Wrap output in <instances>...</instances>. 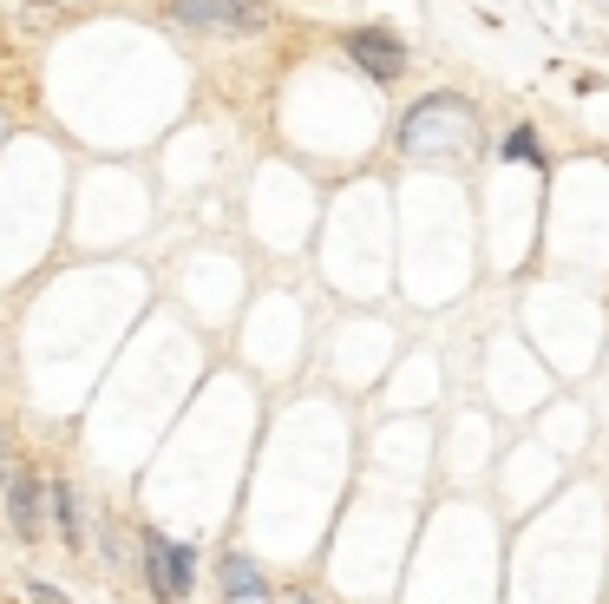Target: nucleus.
<instances>
[{
	"label": "nucleus",
	"mask_w": 609,
	"mask_h": 604,
	"mask_svg": "<svg viewBox=\"0 0 609 604\" xmlns=\"http://www.w3.org/2000/svg\"><path fill=\"white\" fill-rule=\"evenodd\" d=\"M473 139H478V112L466 105V99H453V92L419 99V105L406 112V125H400L406 158H466Z\"/></svg>",
	"instance_id": "f257e3e1"
},
{
	"label": "nucleus",
	"mask_w": 609,
	"mask_h": 604,
	"mask_svg": "<svg viewBox=\"0 0 609 604\" xmlns=\"http://www.w3.org/2000/svg\"><path fill=\"white\" fill-rule=\"evenodd\" d=\"M60 7H79V0H60Z\"/></svg>",
	"instance_id": "9b49d317"
},
{
	"label": "nucleus",
	"mask_w": 609,
	"mask_h": 604,
	"mask_svg": "<svg viewBox=\"0 0 609 604\" xmlns=\"http://www.w3.org/2000/svg\"><path fill=\"white\" fill-rule=\"evenodd\" d=\"M505 158H511V164H544V151H538V132H525V125H518V132L505 139Z\"/></svg>",
	"instance_id": "6e6552de"
},
{
	"label": "nucleus",
	"mask_w": 609,
	"mask_h": 604,
	"mask_svg": "<svg viewBox=\"0 0 609 604\" xmlns=\"http://www.w3.org/2000/svg\"><path fill=\"white\" fill-rule=\"evenodd\" d=\"M33 604H67V592H53V585H33Z\"/></svg>",
	"instance_id": "1a4fd4ad"
},
{
	"label": "nucleus",
	"mask_w": 609,
	"mask_h": 604,
	"mask_svg": "<svg viewBox=\"0 0 609 604\" xmlns=\"http://www.w3.org/2000/svg\"><path fill=\"white\" fill-rule=\"evenodd\" d=\"M223 604H275L263 572H256V558H243V552L223 558Z\"/></svg>",
	"instance_id": "423d86ee"
},
{
	"label": "nucleus",
	"mask_w": 609,
	"mask_h": 604,
	"mask_svg": "<svg viewBox=\"0 0 609 604\" xmlns=\"http://www.w3.org/2000/svg\"><path fill=\"white\" fill-rule=\"evenodd\" d=\"M53 520H60V532H67V545L79 552V545H85V520H79V493H72L67 480L53 486Z\"/></svg>",
	"instance_id": "0eeeda50"
},
{
	"label": "nucleus",
	"mask_w": 609,
	"mask_h": 604,
	"mask_svg": "<svg viewBox=\"0 0 609 604\" xmlns=\"http://www.w3.org/2000/svg\"><path fill=\"white\" fill-rule=\"evenodd\" d=\"M7 520H13V532L20 538H40V526H47V493H40V473H13L7 480Z\"/></svg>",
	"instance_id": "20e7f679"
},
{
	"label": "nucleus",
	"mask_w": 609,
	"mask_h": 604,
	"mask_svg": "<svg viewBox=\"0 0 609 604\" xmlns=\"http://www.w3.org/2000/svg\"><path fill=\"white\" fill-rule=\"evenodd\" d=\"M347 53L367 67L374 79H400L406 73V47L394 33H374V27H361V33H347Z\"/></svg>",
	"instance_id": "39448f33"
},
{
	"label": "nucleus",
	"mask_w": 609,
	"mask_h": 604,
	"mask_svg": "<svg viewBox=\"0 0 609 604\" xmlns=\"http://www.w3.org/2000/svg\"><path fill=\"white\" fill-rule=\"evenodd\" d=\"M177 27H197V33H270L275 27V7L270 0H171L164 7Z\"/></svg>",
	"instance_id": "f03ea898"
},
{
	"label": "nucleus",
	"mask_w": 609,
	"mask_h": 604,
	"mask_svg": "<svg viewBox=\"0 0 609 604\" xmlns=\"http://www.w3.org/2000/svg\"><path fill=\"white\" fill-rule=\"evenodd\" d=\"M0 480H7V434H0Z\"/></svg>",
	"instance_id": "9d476101"
},
{
	"label": "nucleus",
	"mask_w": 609,
	"mask_h": 604,
	"mask_svg": "<svg viewBox=\"0 0 609 604\" xmlns=\"http://www.w3.org/2000/svg\"><path fill=\"white\" fill-rule=\"evenodd\" d=\"M295 604H315V598H295Z\"/></svg>",
	"instance_id": "f8f14e48"
},
{
	"label": "nucleus",
	"mask_w": 609,
	"mask_h": 604,
	"mask_svg": "<svg viewBox=\"0 0 609 604\" xmlns=\"http://www.w3.org/2000/svg\"><path fill=\"white\" fill-rule=\"evenodd\" d=\"M144 572H151V592L164 604L191 598V545H171L164 532H144Z\"/></svg>",
	"instance_id": "7ed1b4c3"
}]
</instances>
